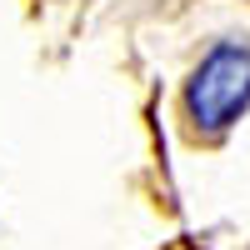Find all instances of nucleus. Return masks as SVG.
Segmentation results:
<instances>
[{"label":"nucleus","mask_w":250,"mask_h":250,"mask_svg":"<svg viewBox=\"0 0 250 250\" xmlns=\"http://www.w3.org/2000/svg\"><path fill=\"white\" fill-rule=\"evenodd\" d=\"M250 105V45L220 40L185 80V125L200 140H215Z\"/></svg>","instance_id":"f257e3e1"}]
</instances>
